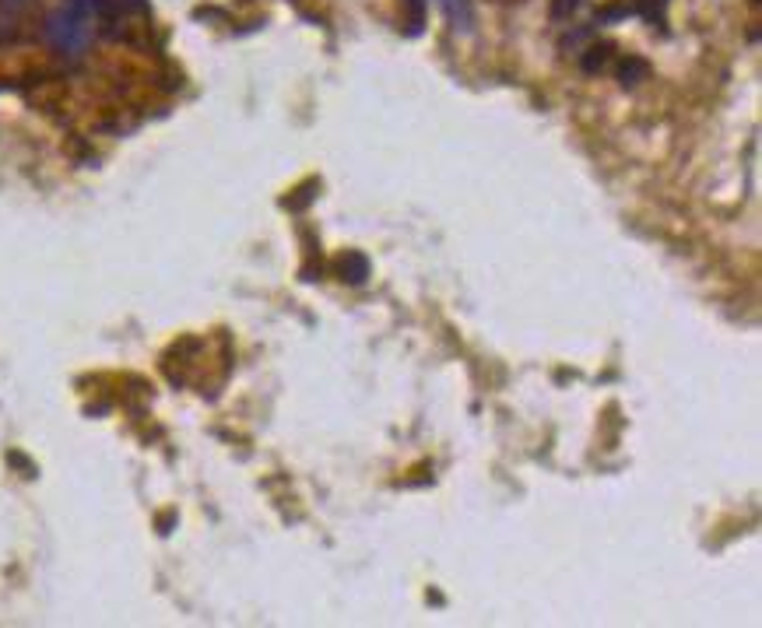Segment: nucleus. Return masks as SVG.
<instances>
[{
	"mask_svg": "<svg viewBox=\"0 0 762 628\" xmlns=\"http://www.w3.org/2000/svg\"><path fill=\"white\" fill-rule=\"evenodd\" d=\"M439 4H443L446 15L457 22V29H468L471 25V4L468 0H439Z\"/></svg>",
	"mask_w": 762,
	"mask_h": 628,
	"instance_id": "obj_2",
	"label": "nucleus"
},
{
	"mask_svg": "<svg viewBox=\"0 0 762 628\" xmlns=\"http://www.w3.org/2000/svg\"><path fill=\"white\" fill-rule=\"evenodd\" d=\"M341 278L352 281V285H362V281L369 278V260L362 257V253H348V257L341 260Z\"/></svg>",
	"mask_w": 762,
	"mask_h": 628,
	"instance_id": "obj_1",
	"label": "nucleus"
}]
</instances>
